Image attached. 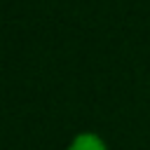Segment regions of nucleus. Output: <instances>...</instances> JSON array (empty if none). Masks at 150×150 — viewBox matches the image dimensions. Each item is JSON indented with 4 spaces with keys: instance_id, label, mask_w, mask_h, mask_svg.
I'll return each mask as SVG.
<instances>
[{
    "instance_id": "f257e3e1",
    "label": "nucleus",
    "mask_w": 150,
    "mask_h": 150,
    "mask_svg": "<svg viewBox=\"0 0 150 150\" xmlns=\"http://www.w3.org/2000/svg\"><path fill=\"white\" fill-rule=\"evenodd\" d=\"M66 150H108V145H105V141H103L98 134H94V131H82V134H77V136L68 143Z\"/></svg>"
}]
</instances>
